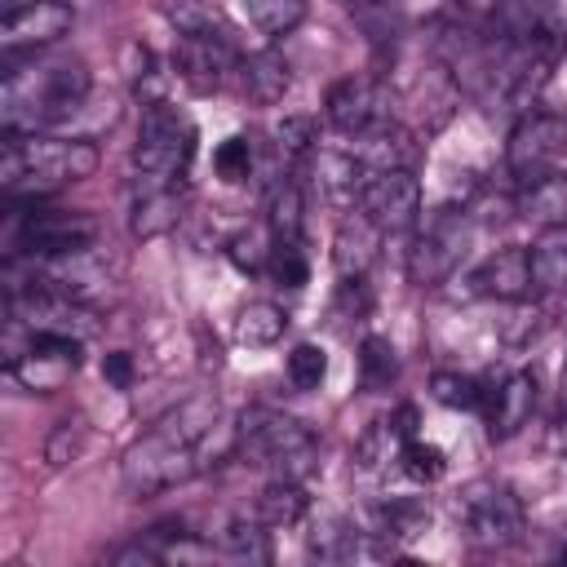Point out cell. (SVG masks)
<instances>
[{"mask_svg":"<svg viewBox=\"0 0 567 567\" xmlns=\"http://www.w3.org/2000/svg\"><path fill=\"white\" fill-rule=\"evenodd\" d=\"M425 523H430L425 501H390L377 509V536H385V540L416 536V532H425Z\"/></svg>","mask_w":567,"mask_h":567,"instance_id":"cell-32","label":"cell"},{"mask_svg":"<svg viewBox=\"0 0 567 567\" xmlns=\"http://www.w3.org/2000/svg\"><path fill=\"white\" fill-rule=\"evenodd\" d=\"M239 89H244V97L257 102V106L284 102V93L292 89V66H288V58L275 53V49L248 53V58L239 62Z\"/></svg>","mask_w":567,"mask_h":567,"instance_id":"cell-19","label":"cell"},{"mask_svg":"<svg viewBox=\"0 0 567 567\" xmlns=\"http://www.w3.org/2000/svg\"><path fill=\"white\" fill-rule=\"evenodd\" d=\"M567 151V120L558 115H523L509 133V173L527 186Z\"/></svg>","mask_w":567,"mask_h":567,"instance_id":"cell-12","label":"cell"},{"mask_svg":"<svg viewBox=\"0 0 567 567\" xmlns=\"http://www.w3.org/2000/svg\"><path fill=\"white\" fill-rule=\"evenodd\" d=\"M164 13L182 35H230V27L213 0H168Z\"/></svg>","mask_w":567,"mask_h":567,"instance_id":"cell-28","label":"cell"},{"mask_svg":"<svg viewBox=\"0 0 567 567\" xmlns=\"http://www.w3.org/2000/svg\"><path fill=\"white\" fill-rule=\"evenodd\" d=\"M182 208H186V190L177 182H164V186H146L128 213V230L137 239H155V235H168L177 221H182Z\"/></svg>","mask_w":567,"mask_h":567,"instance_id":"cell-20","label":"cell"},{"mask_svg":"<svg viewBox=\"0 0 567 567\" xmlns=\"http://www.w3.org/2000/svg\"><path fill=\"white\" fill-rule=\"evenodd\" d=\"M430 394L452 408V412H470V408H483V390L474 377H461V372H434L430 377Z\"/></svg>","mask_w":567,"mask_h":567,"instance_id":"cell-36","label":"cell"},{"mask_svg":"<svg viewBox=\"0 0 567 567\" xmlns=\"http://www.w3.org/2000/svg\"><path fill=\"white\" fill-rule=\"evenodd\" d=\"M399 465H403V474H408L412 483H439L443 470H447V456H443V447L421 443V439L412 434V439H403V447H399Z\"/></svg>","mask_w":567,"mask_h":567,"instance_id":"cell-34","label":"cell"},{"mask_svg":"<svg viewBox=\"0 0 567 567\" xmlns=\"http://www.w3.org/2000/svg\"><path fill=\"white\" fill-rule=\"evenodd\" d=\"M195 470H199V452H195L190 443L164 434L159 425L124 452V487H128L133 496H155V492H164V487H177V483H186Z\"/></svg>","mask_w":567,"mask_h":567,"instance_id":"cell-7","label":"cell"},{"mask_svg":"<svg viewBox=\"0 0 567 567\" xmlns=\"http://www.w3.org/2000/svg\"><path fill=\"white\" fill-rule=\"evenodd\" d=\"M9 213V257H62L93 244L97 221L80 208H40L35 199H13Z\"/></svg>","mask_w":567,"mask_h":567,"instance_id":"cell-4","label":"cell"},{"mask_svg":"<svg viewBox=\"0 0 567 567\" xmlns=\"http://www.w3.org/2000/svg\"><path fill=\"white\" fill-rule=\"evenodd\" d=\"M266 226L275 244H297L301 239V190L297 182H275L266 195Z\"/></svg>","mask_w":567,"mask_h":567,"instance_id":"cell-26","label":"cell"},{"mask_svg":"<svg viewBox=\"0 0 567 567\" xmlns=\"http://www.w3.org/2000/svg\"><path fill=\"white\" fill-rule=\"evenodd\" d=\"M474 292L478 297H496V301H523L532 292V248L523 244H505L496 248L478 270H474Z\"/></svg>","mask_w":567,"mask_h":567,"instance_id":"cell-15","label":"cell"},{"mask_svg":"<svg viewBox=\"0 0 567 567\" xmlns=\"http://www.w3.org/2000/svg\"><path fill=\"white\" fill-rule=\"evenodd\" d=\"M4 66H9L4 93H0L4 133L62 128L93 89V75L80 58H31L27 66H13V62Z\"/></svg>","mask_w":567,"mask_h":567,"instance_id":"cell-1","label":"cell"},{"mask_svg":"<svg viewBox=\"0 0 567 567\" xmlns=\"http://www.w3.org/2000/svg\"><path fill=\"white\" fill-rule=\"evenodd\" d=\"M239 452L257 465H270L279 478H306L315 470V434L275 408H248L239 416Z\"/></svg>","mask_w":567,"mask_h":567,"instance_id":"cell-3","label":"cell"},{"mask_svg":"<svg viewBox=\"0 0 567 567\" xmlns=\"http://www.w3.org/2000/svg\"><path fill=\"white\" fill-rule=\"evenodd\" d=\"M213 168H217L221 182H244L248 168H252V142L248 137H226L213 151Z\"/></svg>","mask_w":567,"mask_h":567,"instance_id":"cell-39","label":"cell"},{"mask_svg":"<svg viewBox=\"0 0 567 567\" xmlns=\"http://www.w3.org/2000/svg\"><path fill=\"white\" fill-rule=\"evenodd\" d=\"M75 13L66 0H31V4H18V9H4L0 18V49H4V62H13L18 53H35L53 40H62L71 31Z\"/></svg>","mask_w":567,"mask_h":567,"instance_id":"cell-10","label":"cell"},{"mask_svg":"<svg viewBox=\"0 0 567 567\" xmlns=\"http://www.w3.org/2000/svg\"><path fill=\"white\" fill-rule=\"evenodd\" d=\"M80 443H84L80 421H58V430H53V434H49V443H44L49 465H66V461L80 452Z\"/></svg>","mask_w":567,"mask_h":567,"instance_id":"cell-41","label":"cell"},{"mask_svg":"<svg viewBox=\"0 0 567 567\" xmlns=\"http://www.w3.org/2000/svg\"><path fill=\"white\" fill-rule=\"evenodd\" d=\"M239 4H244L248 22H252L261 35L279 40V35H288V31L306 18V4H310V0H239Z\"/></svg>","mask_w":567,"mask_h":567,"instance_id":"cell-29","label":"cell"},{"mask_svg":"<svg viewBox=\"0 0 567 567\" xmlns=\"http://www.w3.org/2000/svg\"><path fill=\"white\" fill-rule=\"evenodd\" d=\"M190 151H195L190 120L177 106H168L164 97L146 102L142 106V128H137V142H133V173L146 177V186L177 182Z\"/></svg>","mask_w":567,"mask_h":567,"instance_id":"cell-5","label":"cell"},{"mask_svg":"<svg viewBox=\"0 0 567 567\" xmlns=\"http://www.w3.org/2000/svg\"><path fill=\"white\" fill-rule=\"evenodd\" d=\"M261 527V518H226L217 532V549L235 563H270V540Z\"/></svg>","mask_w":567,"mask_h":567,"instance_id":"cell-25","label":"cell"},{"mask_svg":"<svg viewBox=\"0 0 567 567\" xmlns=\"http://www.w3.org/2000/svg\"><path fill=\"white\" fill-rule=\"evenodd\" d=\"M399 425L394 421H372L363 434H359V443H354V461H359V470H368V474H377L390 456H394V447H399Z\"/></svg>","mask_w":567,"mask_h":567,"instance_id":"cell-33","label":"cell"},{"mask_svg":"<svg viewBox=\"0 0 567 567\" xmlns=\"http://www.w3.org/2000/svg\"><path fill=\"white\" fill-rule=\"evenodd\" d=\"M323 111H328V124H332L337 133H346V137H359V133H368L372 124L390 120L385 93H381V84L368 80V75H346V80H337V84L328 89Z\"/></svg>","mask_w":567,"mask_h":567,"instance_id":"cell-14","label":"cell"},{"mask_svg":"<svg viewBox=\"0 0 567 567\" xmlns=\"http://www.w3.org/2000/svg\"><path fill=\"white\" fill-rule=\"evenodd\" d=\"M452 514L456 527L465 532V540L483 545V549H505L523 536V501L514 496L509 483L496 478H474L452 496Z\"/></svg>","mask_w":567,"mask_h":567,"instance_id":"cell-6","label":"cell"},{"mask_svg":"<svg viewBox=\"0 0 567 567\" xmlns=\"http://www.w3.org/2000/svg\"><path fill=\"white\" fill-rule=\"evenodd\" d=\"M350 155H354L368 173H390V168H408L412 155H416V146H412V133H408L403 124L381 120V124H372L368 133L354 137Z\"/></svg>","mask_w":567,"mask_h":567,"instance_id":"cell-17","label":"cell"},{"mask_svg":"<svg viewBox=\"0 0 567 567\" xmlns=\"http://www.w3.org/2000/svg\"><path fill=\"white\" fill-rule=\"evenodd\" d=\"M359 213L381 235H399V230L416 226V217H421V186H416V177L408 168L368 173V182L359 190Z\"/></svg>","mask_w":567,"mask_h":567,"instance_id":"cell-9","label":"cell"},{"mask_svg":"<svg viewBox=\"0 0 567 567\" xmlns=\"http://www.w3.org/2000/svg\"><path fill=\"white\" fill-rule=\"evenodd\" d=\"M310 173H315L319 199L332 204V208H350V204L359 199L363 182H368V168H363L350 151H319Z\"/></svg>","mask_w":567,"mask_h":567,"instance_id":"cell-18","label":"cell"},{"mask_svg":"<svg viewBox=\"0 0 567 567\" xmlns=\"http://www.w3.org/2000/svg\"><path fill=\"white\" fill-rule=\"evenodd\" d=\"M554 443H558V452H563V456H567V416H563V421H558V434H554Z\"/></svg>","mask_w":567,"mask_h":567,"instance_id":"cell-43","label":"cell"},{"mask_svg":"<svg viewBox=\"0 0 567 567\" xmlns=\"http://www.w3.org/2000/svg\"><path fill=\"white\" fill-rule=\"evenodd\" d=\"M518 213L545 230H567V173H540L523 186Z\"/></svg>","mask_w":567,"mask_h":567,"instance_id":"cell-21","label":"cell"},{"mask_svg":"<svg viewBox=\"0 0 567 567\" xmlns=\"http://www.w3.org/2000/svg\"><path fill=\"white\" fill-rule=\"evenodd\" d=\"M532 288H567V239L558 230L532 248Z\"/></svg>","mask_w":567,"mask_h":567,"instance_id":"cell-30","label":"cell"},{"mask_svg":"<svg viewBox=\"0 0 567 567\" xmlns=\"http://www.w3.org/2000/svg\"><path fill=\"white\" fill-rule=\"evenodd\" d=\"M288 332V315L275 301H248L235 315V341L239 346H275Z\"/></svg>","mask_w":567,"mask_h":567,"instance_id":"cell-24","label":"cell"},{"mask_svg":"<svg viewBox=\"0 0 567 567\" xmlns=\"http://www.w3.org/2000/svg\"><path fill=\"white\" fill-rule=\"evenodd\" d=\"M465 252V213L456 208H439L425 230L416 235L412 252H408V275L412 284H439L443 275H452V266Z\"/></svg>","mask_w":567,"mask_h":567,"instance_id":"cell-11","label":"cell"},{"mask_svg":"<svg viewBox=\"0 0 567 567\" xmlns=\"http://www.w3.org/2000/svg\"><path fill=\"white\" fill-rule=\"evenodd\" d=\"M306 549H310V558H319V563H350V558L359 554V532H354L346 518H323V523L310 532Z\"/></svg>","mask_w":567,"mask_h":567,"instance_id":"cell-27","label":"cell"},{"mask_svg":"<svg viewBox=\"0 0 567 567\" xmlns=\"http://www.w3.org/2000/svg\"><path fill=\"white\" fill-rule=\"evenodd\" d=\"M102 377H106L115 390H128L133 377H137V372H133V354H128V350H111V354L102 359Z\"/></svg>","mask_w":567,"mask_h":567,"instance_id":"cell-42","label":"cell"},{"mask_svg":"<svg viewBox=\"0 0 567 567\" xmlns=\"http://www.w3.org/2000/svg\"><path fill=\"white\" fill-rule=\"evenodd\" d=\"M266 270H270V279H275L279 288H306L310 261H306V252H301V239H297V244H275Z\"/></svg>","mask_w":567,"mask_h":567,"instance_id":"cell-38","label":"cell"},{"mask_svg":"<svg viewBox=\"0 0 567 567\" xmlns=\"http://www.w3.org/2000/svg\"><path fill=\"white\" fill-rule=\"evenodd\" d=\"M323 377H328V354H323V346L301 341V346L288 354V381H292V390H319Z\"/></svg>","mask_w":567,"mask_h":567,"instance_id":"cell-37","label":"cell"},{"mask_svg":"<svg viewBox=\"0 0 567 567\" xmlns=\"http://www.w3.org/2000/svg\"><path fill=\"white\" fill-rule=\"evenodd\" d=\"M80 337H62V332H35L27 350L9 354V377L22 390L35 394H53L66 385V377L80 368Z\"/></svg>","mask_w":567,"mask_h":567,"instance_id":"cell-8","label":"cell"},{"mask_svg":"<svg viewBox=\"0 0 567 567\" xmlns=\"http://www.w3.org/2000/svg\"><path fill=\"white\" fill-rule=\"evenodd\" d=\"M270 252H275V244L266 239L261 226H244V230H235V235L226 239V257H230L244 275H257L261 266H270Z\"/></svg>","mask_w":567,"mask_h":567,"instance_id":"cell-35","label":"cell"},{"mask_svg":"<svg viewBox=\"0 0 567 567\" xmlns=\"http://www.w3.org/2000/svg\"><path fill=\"white\" fill-rule=\"evenodd\" d=\"M306 487H301V478H270L261 492H257V518L266 523V527H292V523H301L306 518Z\"/></svg>","mask_w":567,"mask_h":567,"instance_id":"cell-22","label":"cell"},{"mask_svg":"<svg viewBox=\"0 0 567 567\" xmlns=\"http://www.w3.org/2000/svg\"><path fill=\"white\" fill-rule=\"evenodd\" d=\"M394 377H399L394 346L385 337H368L359 346V381H363V390H385Z\"/></svg>","mask_w":567,"mask_h":567,"instance_id":"cell-31","label":"cell"},{"mask_svg":"<svg viewBox=\"0 0 567 567\" xmlns=\"http://www.w3.org/2000/svg\"><path fill=\"white\" fill-rule=\"evenodd\" d=\"M239 53L230 35H182L177 44V75L195 89V93H213L221 89L230 75H239Z\"/></svg>","mask_w":567,"mask_h":567,"instance_id":"cell-13","label":"cell"},{"mask_svg":"<svg viewBox=\"0 0 567 567\" xmlns=\"http://www.w3.org/2000/svg\"><path fill=\"white\" fill-rule=\"evenodd\" d=\"M563 403H567V368H563Z\"/></svg>","mask_w":567,"mask_h":567,"instance_id":"cell-44","label":"cell"},{"mask_svg":"<svg viewBox=\"0 0 567 567\" xmlns=\"http://www.w3.org/2000/svg\"><path fill=\"white\" fill-rule=\"evenodd\" d=\"M97 168V146L84 137L4 133L0 182L9 199H44L66 182H84Z\"/></svg>","mask_w":567,"mask_h":567,"instance_id":"cell-2","label":"cell"},{"mask_svg":"<svg viewBox=\"0 0 567 567\" xmlns=\"http://www.w3.org/2000/svg\"><path fill=\"white\" fill-rule=\"evenodd\" d=\"M377 239H381V230H377L363 213H359L354 221L341 226V235H337V244H332V261H337L341 279L363 275V270L372 266V257H377Z\"/></svg>","mask_w":567,"mask_h":567,"instance_id":"cell-23","label":"cell"},{"mask_svg":"<svg viewBox=\"0 0 567 567\" xmlns=\"http://www.w3.org/2000/svg\"><path fill=\"white\" fill-rule=\"evenodd\" d=\"M483 408H487V434L492 439H514L536 408V377L532 372H509L496 390H483Z\"/></svg>","mask_w":567,"mask_h":567,"instance_id":"cell-16","label":"cell"},{"mask_svg":"<svg viewBox=\"0 0 567 567\" xmlns=\"http://www.w3.org/2000/svg\"><path fill=\"white\" fill-rule=\"evenodd\" d=\"M275 142L288 151V155H301L315 146V120L310 115H284L275 124Z\"/></svg>","mask_w":567,"mask_h":567,"instance_id":"cell-40","label":"cell"}]
</instances>
